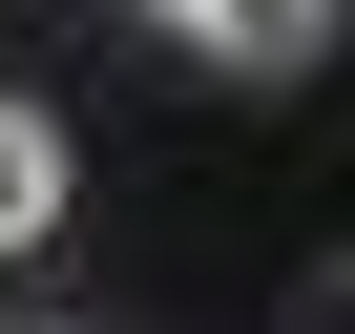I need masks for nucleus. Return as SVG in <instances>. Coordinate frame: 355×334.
I'll list each match as a JSON object with an SVG mask.
<instances>
[{"instance_id": "obj_1", "label": "nucleus", "mask_w": 355, "mask_h": 334, "mask_svg": "<svg viewBox=\"0 0 355 334\" xmlns=\"http://www.w3.org/2000/svg\"><path fill=\"white\" fill-rule=\"evenodd\" d=\"M167 42H209V63H313L334 42V0H146Z\"/></svg>"}, {"instance_id": "obj_2", "label": "nucleus", "mask_w": 355, "mask_h": 334, "mask_svg": "<svg viewBox=\"0 0 355 334\" xmlns=\"http://www.w3.org/2000/svg\"><path fill=\"white\" fill-rule=\"evenodd\" d=\"M42 230H63V125L0 84V251H42Z\"/></svg>"}]
</instances>
